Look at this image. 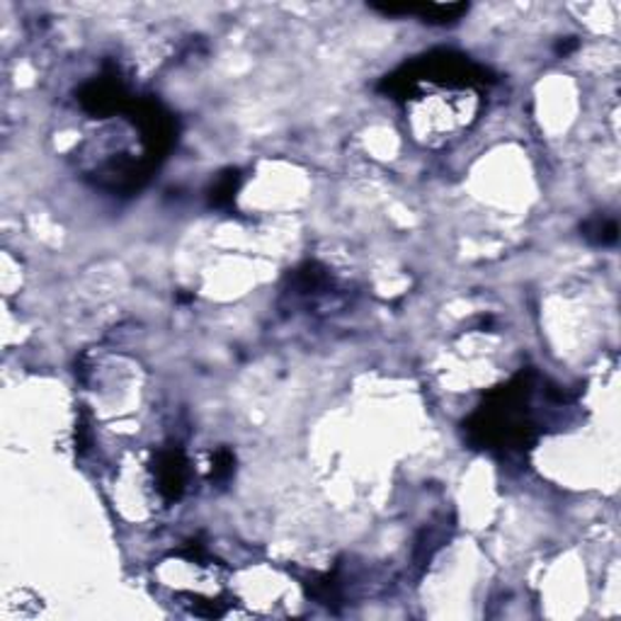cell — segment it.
<instances>
[{"mask_svg":"<svg viewBox=\"0 0 621 621\" xmlns=\"http://www.w3.org/2000/svg\"><path fill=\"white\" fill-rule=\"evenodd\" d=\"M155 488L165 502H177L187 488V457L183 447H165L153 464Z\"/></svg>","mask_w":621,"mask_h":621,"instance_id":"obj_3","label":"cell"},{"mask_svg":"<svg viewBox=\"0 0 621 621\" xmlns=\"http://www.w3.org/2000/svg\"><path fill=\"white\" fill-rule=\"evenodd\" d=\"M371 10L391 18L416 16L427 24H442L445 28V24L459 22L469 12V3H371Z\"/></svg>","mask_w":621,"mask_h":621,"instance_id":"obj_4","label":"cell"},{"mask_svg":"<svg viewBox=\"0 0 621 621\" xmlns=\"http://www.w3.org/2000/svg\"><path fill=\"white\" fill-rule=\"evenodd\" d=\"M582 236H586L594 245H614L617 243V222L612 218H590L582 226Z\"/></svg>","mask_w":621,"mask_h":621,"instance_id":"obj_5","label":"cell"},{"mask_svg":"<svg viewBox=\"0 0 621 621\" xmlns=\"http://www.w3.org/2000/svg\"><path fill=\"white\" fill-rule=\"evenodd\" d=\"M233 464H236V459H233L228 449L216 451L214 464H212V481H228L233 474Z\"/></svg>","mask_w":621,"mask_h":621,"instance_id":"obj_7","label":"cell"},{"mask_svg":"<svg viewBox=\"0 0 621 621\" xmlns=\"http://www.w3.org/2000/svg\"><path fill=\"white\" fill-rule=\"evenodd\" d=\"M238 183H241L238 171H228L224 177H218L214 190H212V204L214 206H226L233 197H236Z\"/></svg>","mask_w":621,"mask_h":621,"instance_id":"obj_6","label":"cell"},{"mask_svg":"<svg viewBox=\"0 0 621 621\" xmlns=\"http://www.w3.org/2000/svg\"><path fill=\"white\" fill-rule=\"evenodd\" d=\"M535 379V371H520L486 396L483 406L464 423L471 445L500 455L535 445L539 432L532 410Z\"/></svg>","mask_w":621,"mask_h":621,"instance_id":"obj_1","label":"cell"},{"mask_svg":"<svg viewBox=\"0 0 621 621\" xmlns=\"http://www.w3.org/2000/svg\"><path fill=\"white\" fill-rule=\"evenodd\" d=\"M78 102H81V108L88 114L108 120V116L132 110L134 98L129 95V90L122 78L116 75V71L108 69L100 78H95V81H90L78 90Z\"/></svg>","mask_w":621,"mask_h":621,"instance_id":"obj_2","label":"cell"}]
</instances>
